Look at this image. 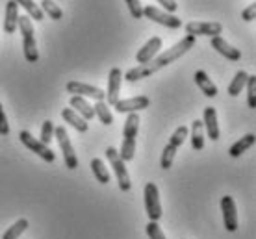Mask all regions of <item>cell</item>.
<instances>
[{"mask_svg": "<svg viewBox=\"0 0 256 239\" xmlns=\"http://www.w3.org/2000/svg\"><path fill=\"white\" fill-rule=\"evenodd\" d=\"M193 46H195V37H193V35H186L184 39H180L178 43H174L171 48H167L166 52L158 54V56L152 58L150 61H147V63H143V65H138V67H134V69H130L126 74H122V78L128 80V82H138V80H141V78L150 76V74L158 72L160 69H164V67L171 65L173 61H176L178 58H182L186 52L192 50Z\"/></svg>", "mask_w": 256, "mask_h": 239, "instance_id": "cell-1", "label": "cell"}, {"mask_svg": "<svg viewBox=\"0 0 256 239\" xmlns=\"http://www.w3.org/2000/svg\"><path fill=\"white\" fill-rule=\"evenodd\" d=\"M19 28H20V33H22V50H24L26 61L36 63L39 59V52H38V46H36V37H34L36 32H34L32 20H30L28 15L19 17Z\"/></svg>", "mask_w": 256, "mask_h": 239, "instance_id": "cell-2", "label": "cell"}, {"mask_svg": "<svg viewBox=\"0 0 256 239\" xmlns=\"http://www.w3.org/2000/svg\"><path fill=\"white\" fill-rule=\"evenodd\" d=\"M188 134H190L188 126H178V128L174 130V134L171 136L169 143L166 145V149H164V152H162V158H160V167L164 169V171L171 169L174 156H176V150L182 147V143L186 141Z\"/></svg>", "mask_w": 256, "mask_h": 239, "instance_id": "cell-3", "label": "cell"}, {"mask_svg": "<svg viewBox=\"0 0 256 239\" xmlns=\"http://www.w3.org/2000/svg\"><path fill=\"white\" fill-rule=\"evenodd\" d=\"M106 158H108L110 165H112V169H114V173H116V176H117L119 189H121V191H130L132 182H130L128 171H126V167H124V162L119 158V152H117L114 147H108V149H106Z\"/></svg>", "mask_w": 256, "mask_h": 239, "instance_id": "cell-4", "label": "cell"}, {"mask_svg": "<svg viewBox=\"0 0 256 239\" xmlns=\"http://www.w3.org/2000/svg\"><path fill=\"white\" fill-rule=\"evenodd\" d=\"M54 137L58 139V145H60V149H62L65 167L70 169V171H72V169H76L78 167V158H76V152H74V147H72V143H70V139H69L67 130H65L64 126L54 128Z\"/></svg>", "mask_w": 256, "mask_h": 239, "instance_id": "cell-5", "label": "cell"}, {"mask_svg": "<svg viewBox=\"0 0 256 239\" xmlns=\"http://www.w3.org/2000/svg\"><path fill=\"white\" fill-rule=\"evenodd\" d=\"M143 197H145V212L148 215V221L158 223L162 219V204H160V193H158L156 184H152V182L145 184Z\"/></svg>", "mask_w": 256, "mask_h": 239, "instance_id": "cell-6", "label": "cell"}, {"mask_svg": "<svg viewBox=\"0 0 256 239\" xmlns=\"http://www.w3.org/2000/svg\"><path fill=\"white\" fill-rule=\"evenodd\" d=\"M19 139L20 143L24 145L28 150H32V152H36V154L41 158V160H45V162L52 163L54 160H56V154H54V150L48 149V145H43V143L39 141V139H36V137L30 134V132H26V130H22V132H19Z\"/></svg>", "mask_w": 256, "mask_h": 239, "instance_id": "cell-7", "label": "cell"}, {"mask_svg": "<svg viewBox=\"0 0 256 239\" xmlns=\"http://www.w3.org/2000/svg\"><path fill=\"white\" fill-rule=\"evenodd\" d=\"M65 89H67V93L74 95V97L95 98L96 102L106 98V93H104L102 89H98V87H95V85L84 84V82H76V80H70V82H67Z\"/></svg>", "mask_w": 256, "mask_h": 239, "instance_id": "cell-8", "label": "cell"}, {"mask_svg": "<svg viewBox=\"0 0 256 239\" xmlns=\"http://www.w3.org/2000/svg\"><path fill=\"white\" fill-rule=\"evenodd\" d=\"M143 17H147V19L154 20V22H158V24L166 26V28H171V30H176V28L182 26V20H180L178 17H174L171 13L162 11V9H158V7H154V6L143 7Z\"/></svg>", "mask_w": 256, "mask_h": 239, "instance_id": "cell-9", "label": "cell"}, {"mask_svg": "<svg viewBox=\"0 0 256 239\" xmlns=\"http://www.w3.org/2000/svg\"><path fill=\"white\" fill-rule=\"evenodd\" d=\"M221 212H223V223L224 228L228 232H236L238 230V212H236V201L230 195H224L221 199Z\"/></svg>", "mask_w": 256, "mask_h": 239, "instance_id": "cell-10", "label": "cell"}, {"mask_svg": "<svg viewBox=\"0 0 256 239\" xmlns=\"http://www.w3.org/2000/svg\"><path fill=\"white\" fill-rule=\"evenodd\" d=\"M150 106V98L141 95V97H132V98H124V100H117L114 104L119 113H138L141 110H147Z\"/></svg>", "mask_w": 256, "mask_h": 239, "instance_id": "cell-11", "label": "cell"}, {"mask_svg": "<svg viewBox=\"0 0 256 239\" xmlns=\"http://www.w3.org/2000/svg\"><path fill=\"white\" fill-rule=\"evenodd\" d=\"M188 35H206V37H216L223 32V26L219 22H188L186 24Z\"/></svg>", "mask_w": 256, "mask_h": 239, "instance_id": "cell-12", "label": "cell"}, {"mask_svg": "<svg viewBox=\"0 0 256 239\" xmlns=\"http://www.w3.org/2000/svg\"><path fill=\"white\" fill-rule=\"evenodd\" d=\"M121 84H122V72L119 67H114L112 71H110V76H108V91H106V102L110 106H114V104L119 100V95H121Z\"/></svg>", "mask_w": 256, "mask_h": 239, "instance_id": "cell-13", "label": "cell"}, {"mask_svg": "<svg viewBox=\"0 0 256 239\" xmlns=\"http://www.w3.org/2000/svg\"><path fill=\"white\" fill-rule=\"evenodd\" d=\"M162 48V39L160 37H150L143 45V48H140V52L136 54V61L140 65L147 63V61H150L152 58H156L158 56V52H160Z\"/></svg>", "mask_w": 256, "mask_h": 239, "instance_id": "cell-14", "label": "cell"}, {"mask_svg": "<svg viewBox=\"0 0 256 239\" xmlns=\"http://www.w3.org/2000/svg\"><path fill=\"white\" fill-rule=\"evenodd\" d=\"M202 126L208 132V137L212 141H218L219 139V124H218V113H216V108H204V113H202Z\"/></svg>", "mask_w": 256, "mask_h": 239, "instance_id": "cell-15", "label": "cell"}, {"mask_svg": "<svg viewBox=\"0 0 256 239\" xmlns=\"http://www.w3.org/2000/svg\"><path fill=\"white\" fill-rule=\"evenodd\" d=\"M212 48H216V52H219L221 56H224L226 59H230V61H238V59L242 58V52L240 48H234L232 45H228L223 37H212Z\"/></svg>", "mask_w": 256, "mask_h": 239, "instance_id": "cell-16", "label": "cell"}, {"mask_svg": "<svg viewBox=\"0 0 256 239\" xmlns=\"http://www.w3.org/2000/svg\"><path fill=\"white\" fill-rule=\"evenodd\" d=\"M19 6L15 0H10L6 4V19H4V32L13 33L17 32V26H19Z\"/></svg>", "mask_w": 256, "mask_h": 239, "instance_id": "cell-17", "label": "cell"}, {"mask_svg": "<svg viewBox=\"0 0 256 239\" xmlns=\"http://www.w3.org/2000/svg\"><path fill=\"white\" fill-rule=\"evenodd\" d=\"M70 108L76 111L78 115L82 117L84 121H91L93 117H95V110H93V106H91L88 100L84 97H70Z\"/></svg>", "mask_w": 256, "mask_h": 239, "instance_id": "cell-18", "label": "cell"}, {"mask_svg": "<svg viewBox=\"0 0 256 239\" xmlns=\"http://www.w3.org/2000/svg\"><path fill=\"white\" fill-rule=\"evenodd\" d=\"M193 78H195V84L198 85V89L202 91L206 97H210V98L218 97V87H216V84L208 78V74H206L204 71H197Z\"/></svg>", "mask_w": 256, "mask_h": 239, "instance_id": "cell-19", "label": "cell"}, {"mask_svg": "<svg viewBox=\"0 0 256 239\" xmlns=\"http://www.w3.org/2000/svg\"><path fill=\"white\" fill-rule=\"evenodd\" d=\"M62 117L65 119V123H69L70 126H72V128H76L78 132H88V130H90V123H88V121H84L82 117L78 115L72 108H65V110L62 111Z\"/></svg>", "mask_w": 256, "mask_h": 239, "instance_id": "cell-20", "label": "cell"}, {"mask_svg": "<svg viewBox=\"0 0 256 239\" xmlns=\"http://www.w3.org/2000/svg\"><path fill=\"white\" fill-rule=\"evenodd\" d=\"M254 134H247V136L240 137V141H236L234 145L230 147V150H228V154L232 156V158H240V156L244 154V152H247V150L254 145Z\"/></svg>", "mask_w": 256, "mask_h": 239, "instance_id": "cell-21", "label": "cell"}, {"mask_svg": "<svg viewBox=\"0 0 256 239\" xmlns=\"http://www.w3.org/2000/svg\"><path fill=\"white\" fill-rule=\"evenodd\" d=\"M192 147L193 150L204 149V126H202V121H197V119L192 123Z\"/></svg>", "mask_w": 256, "mask_h": 239, "instance_id": "cell-22", "label": "cell"}, {"mask_svg": "<svg viewBox=\"0 0 256 239\" xmlns=\"http://www.w3.org/2000/svg\"><path fill=\"white\" fill-rule=\"evenodd\" d=\"M91 171H93V175H95V178L100 184H108L110 182V173H108V169H106V163L100 160V158H93L91 160Z\"/></svg>", "mask_w": 256, "mask_h": 239, "instance_id": "cell-23", "label": "cell"}, {"mask_svg": "<svg viewBox=\"0 0 256 239\" xmlns=\"http://www.w3.org/2000/svg\"><path fill=\"white\" fill-rule=\"evenodd\" d=\"M247 78H249V74L245 71H238L236 74H234L230 85H228V95H230V97H238V95L244 91L245 84H247Z\"/></svg>", "mask_w": 256, "mask_h": 239, "instance_id": "cell-24", "label": "cell"}, {"mask_svg": "<svg viewBox=\"0 0 256 239\" xmlns=\"http://www.w3.org/2000/svg\"><path fill=\"white\" fill-rule=\"evenodd\" d=\"M15 2H17V6L24 7L26 13H28V17H32L34 20L45 19V13L41 11V7H39L34 0H15Z\"/></svg>", "mask_w": 256, "mask_h": 239, "instance_id": "cell-25", "label": "cell"}, {"mask_svg": "<svg viewBox=\"0 0 256 239\" xmlns=\"http://www.w3.org/2000/svg\"><path fill=\"white\" fill-rule=\"evenodd\" d=\"M26 228H28V219H19L15 221L12 227L8 228L6 232H4V236H2V239H19L20 236H22V232H24Z\"/></svg>", "mask_w": 256, "mask_h": 239, "instance_id": "cell-26", "label": "cell"}, {"mask_svg": "<svg viewBox=\"0 0 256 239\" xmlns=\"http://www.w3.org/2000/svg\"><path fill=\"white\" fill-rule=\"evenodd\" d=\"M93 110H95V115L100 119V123L102 124L110 126V124L114 123V115H112V111H110V108L106 106L104 100H98V102L93 106Z\"/></svg>", "mask_w": 256, "mask_h": 239, "instance_id": "cell-27", "label": "cell"}, {"mask_svg": "<svg viewBox=\"0 0 256 239\" xmlns=\"http://www.w3.org/2000/svg\"><path fill=\"white\" fill-rule=\"evenodd\" d=\"M41 11L46 13L50 19L54 20H60L64 17V13H62V7L58 4H54L52 0H41Z\"/></svg>", "mask_w": 256, "mask_h": 239, "instance_id": "cell-28", "label": "cell"}, {"mask_svg": "<svg viewBox=\"0 0 256 239\" xmlns=\"http://www.w3.org/2000/svg\"><path fill=\"white\" fill-rule=\"evenodd\" d=\"M247 104H249V108L254 110L256 108V76H249L247 78Z\"/></svg>", "mask_w": 256, "mask_h": 239, "instance_id": "cell-29", "label": "cell"}, {"mask_svg": "<svg viewBox=\"0 0 256 239\" xmlns=\"http://www.w3.org/2000/svg\"><path fill=\"white\" fill-rule=\"evenodd\" d=\"M52 137H54V123L52 121H45L43 126H41V137H39V141L43 143V145H48L52 141Z\"/></svg>", "mask_w": 256, "mask_h": 239, "instance_id": "cell-30", "label": "cell"}, {"mask_svg": "<svg viewBox=\"0 0 256 239\" xmlns=\"http://www.w3.org/2000/svg\"><path fill=\"white\" fill-rule=\"evenodd\" d=\"M145 230H147V236L150 239H167L166 234H164V230L160 228V225H158V223H154V221H148Z\"/></svg>", "mask_w": 256, "mask_h": 239, "instance_id": "cell-31", "label": "cell"}, {"mask_svg": "<svg viewBox=\"0 0 256 239\" xmlns=\"http://www.w3.org/2000/svg\"><path fill=\"white\" fill-rule=\"evenodd\" d=\"M126 6L130 9V15L134 19H143V6H141V0H126Z\"/></svg>", "mask_w": 256, "mask_h": 239, "instance_id": "cell-32", "label": "cell"}, {"mask_svg": "<svg viewBox=\"0 0 256 239\" xmlns=\"http://www.w3.org/2000/svg\"><path fill=\"white\" fill-rule=\"evenodd\" d=\"M8 134H10V123H8L2 102H0V136H8Z\"/></svg>", "mask_w": 256, "mask_h": 239, "instance_id": "cell-33", "label": "cell"}, {"mask_svg": "<svg viewBox=\"0 0 256 239\" xmlns=\"http://www.w3.org/2000/svg\"><path fill=\"white\" fill-rule=\"evenodd\" d=\"M256 17V4H250V6H247L242 11V19L247 20V22H250V20H254Z\"/></svg>", "mask_w": 256, "mask_h": 239, "instance_id": "cell-34", "label": "cell"}, {"mask_svg": "<svg viewBox=\"0 0 256 239\" xmlns=\"http://www.w3.org/2000/svg\"><path fill=\"white\" fill-rule=\"evenodd\" d=\"M158 4H162L164 6V9H166V13H174L176 9H178V4L174 2V0H156Z\"/></svg>", "mask_w": 256, "mask_h": 239, "instance_id": "cell-35", "label": "cell"}]
</instances>
